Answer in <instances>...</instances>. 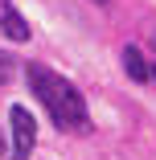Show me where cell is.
<instances>
[{
    "label": "cell",
    "instance_id": "6da1fadb",
    "mask_svg": "<svg viewBox=\"0 0 156 160\" xmlns=\"http://www.w3.org/2000/svg\"><path fill=\"white\" fill-rule=\"evenodd\" d=\"M25 82H29V90H33V99L49 111L53 127H62V132H90L86 99H82V90L70 78L53 74L49 66H41V62H29L25 66Z\"/></svg>",
    "mask_w": 156,
    "mask_h": 160
},
{
    "label": "cell",
    "instance_id": "7a4b0ae2",
    "mask_svg": "<svg viewBox=\"0 0 156 160\" xmlns=\"http://www.w3.org/2000/svg\"><path fill=\"white\" fill-rule=\"evenodd\" d=\"M8 127H13V156H8V160H29V156H33V144H37L33 111L17 103V107L8 111Z\"/></svg>",
    "mask_w": 156,
    "mask_h": 160
},
{
    "label": "cell",
    "instance_id": "3957f363",
    "mask_svg": "<svg viewBox=\"0 0 156 160\" xmlns=\"http://www.w3.org/2000/svg\"><path fill=\"white\" fill-rule=\"evenodd\" d=\"M0 29H4L8 41H29V21L17 12L13 0H0Z\"/></svg>",
    "mask_w": 156,
    "mask_h": 160
},
{
    "label": "cell",
    "instance_id": "277c9868",
    "mask_svg": "<svg viewBox=\"0 0 156 160\" xmlns=\"http://www.w3.org/2000/svg\"><path fill=\"white\" fill-rule=\"evenodd\" d=\"M123 70H128V78L132 82H152V66H148V58L136 49V45H123Z\"/></svg>",
    "mask_w": 156,
    "mask_h": 160
},
{
    "label": "cell",
    "instance_id": "5b68a950",
    "mask_svg": "<svg viewBox=\"0 0 156 160\" xmlns=\"http://www.w3.org/2000/svg\"><path fill=\"white\" fill-rule=\"evenodd\" d=\"M13 78H17V62H13L8 53H0V86H8Z\"/></svg>",
    "mask_w": 156,
    "mask_h": 160
},
{
    "label": "cell",
    "instance_id": "8992f818",
    "mask_svg": "<svg viewBox=\"0 0 156 160\" xmlns=\"http://www.w3.org/2000/svg\"><path fill=\"white\" fill-rule=\"evenodd\" d=\"M95 4H111V0H95Z\"/></svg>",
    "mask_w": 156,
    "mask_h": 160
},
{
    "label": "cell",
    "instance_id": "52a82bcc",
    "mask_svg": "<svg viewBox=\"0 0 156 160\" xmlns=\"http://www.w3.org/2000/svg\"><path fill=\"white\" fill-rule=\"evenodd\" d=\"M152 82H156V70H152Z\"/></svg>",
    "mask_w": 156,
    "mask_h": 160
}]
</instances>
